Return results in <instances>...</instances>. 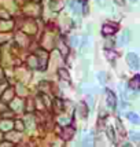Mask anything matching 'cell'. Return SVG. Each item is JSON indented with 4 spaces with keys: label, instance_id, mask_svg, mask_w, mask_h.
<instances>
[{
    "label": "cell",
    "instance_id": "cell-3",
    "mask_svg": "<svg viewBox=\"0 0 140 147\" xmlns=\"http://www.w3.org/2000/svg\"><path fill=\"white\" fill-rule=\"evenodd\" d=\"M129 88L131 90H135V91H139L140 90V76H135L131 81H129Z\"/></svg>",
    "mask_w": 140,
    "mask_h": 147
},
{
    "label": "cell",
    "instance_id": "cell-6",
    "mask_svg": "<svg viewBox=\"0 0 140 147\" xmlns=\"http://www.w3.org/2000/svg\"><path fill=\"white\" fill-rule=\"evenodd\" d=\"M129 37H131V33H129V30H125V32L122 33L121 38H120V44L121 45H125L129 41Z\"/></svg>",
    "mask_w": 140,
    "mask_h": 147
},
{
    "label": "cell",
    "instance_id": "cell-4",
    "mask_svg": "<svg viewBox=\"0 0 140 147\" xmlns=\"http://www.w3.org/2000/svg\"><path fill=\"white\" fill-rule=\"evenodd\" d=\"M107 105L111 107V109H115V105H117V100H115V96L111 91H107Z\"/></svg>",
    "mask_w": 140,
    "mask_h": 147
},
{
    "label": "cell",
    "instance_id": "cell-5",
    "mask_svg": "<svg viewBox=\"0 0 140 147\" xmlns=\"http://www.w3.org/2000/svg\"><path fill=\"white\" fill-rule=\"evenodd\" d=\"M127 117L131 122H133V124H140V117L136 114V113H128Z\"/></svg>",
    "mask_w": 140,
    "mask_h": 147
},
{
    "label": "cell",
    "instance_id": "cell-8",
    "mask_svg": "<svg viewBox=\"0 0 140 147\" xmlns=\"http://www.w3.org/2000/svg\"><path fill=\"white\" fill-rule=\"evenodd\" d=\"M98 78H99V80H100V83H106V73H99V74H98Z\"/></svg>",
    "mask_w": 140,
    "mask_h": 147
},
{
    "label": "cell",
    "instance_id": "cell-12",
    "mask_svg": "<svg viewBox=\"0 0 140 147\" xmlns=\"http://www.w3.org/2000/svg\"><path fill=\"white\" fill-rule=\"evenodd\" d=\"M131 1H132V3H135V1H137V0H131Z\"/></svg>",
    "mask_w": 140,
    "mask_h": 147
},
{
    "label": "cell",
    "instance_id": "cell-7",
    "mask_svg": "<svg viewBox=\"0 0 140 147\" xmlns=\"http://www.w3.org/2000/svg\"><path fill=\"white\" fill-rule=\"evenodd\" d=\"M129 136H131V139L133 142H139L140 140V134L139 132H135V131H132L131 134H129Z\"/></svg>",
    "mask_w": 140,
    "mask_h": 147
},
{
    "label": "cell",
    "instance_id": "cell-1",
    "mask_svg": "<svg viewBox=\"0 0 140 147\" xmlns=\"http://www.w3.org/2000/svg\"><path fill=\"white\" fill-rule=\"evenodd\" d=\"M127 63L131 69L139 70L140 69V58L137 57L135 52H129V54H127Z\"/></svg>",
    "mask_w": 140,
    "mask_h": 147
},
{
    "label": "cell",
    "instance_id": "cell-2",
    "mask_svg": "<svg viewBox=\"0 0 140 147\" xmlns=\"http://www.w3.org/2000/svg\"><path fill=\"white\" fill-rule=\"evenodd\" d=\"M117 29H118V25H110V24H106V25L103 26L102 32L103 34H114L117 32Z\"/></svg>",
    "mask_w": 140,
    "mask_h": 147
},
{
    "label": "cell",
    "instance_id": "cell-10",
    "mask_svg": "<svg viewBox=\"0 0 140 147\" xmlns=\"http://www.w3.org/2000/svg\"><path fill=\"white\" fill-rule=\"evenodd\" d=\"M107 135H108V138L111 139V142H114L115 139H114V132H113V129L111 128H108L107 129Z\"/></svg>",
    "mask_w": 140,
    "mask_h": 147
},
{
    "label": "cell",
    "instance_id": "cell-9",
    "mask_svg": "<svg viewBox=\"0 0 140 147\" xmlns=\"http://www.w3.org/2000/svg\"><path fill=\"white\" fill-rule=\"evenodd\" d=\"M59 74L62 76V78H66V80H69V74H67V71H65L63 69H59Z\"/></svg>",
    "mask_w": 140,
    "mask_h": 147
},
{
    "label": "cell",
    "instance_id": "cell-11",
    "mask_svg": "<svg viewBox=\"0 0 140 147\" xmlns=\"http://www.w3.org/2000/svg\"><path fill=\"white\" fill-rule=\"evenodd\" d=\"M71 43H73V45H77V44H76V43H77L76 37H73V38H71Z\"/></svg>",
    "mask_w": 140,
    "mask_h": 147
}]
</instances>
